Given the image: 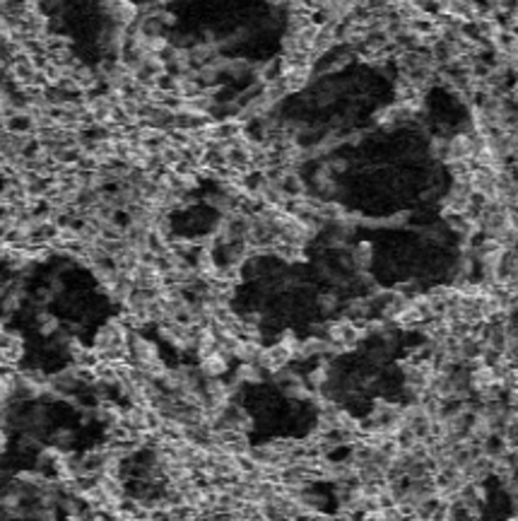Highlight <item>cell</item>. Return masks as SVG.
Returning a JSON list of instances; mask_svg holds the SVG:
<instances>
[{"instance_id":"cell-1","label":"cell","mask_w":518,"mask_h":521,"mask_svg":"<svg viewBox=\"0 0 518 521\" xmlns=\"http://www.w3.org/2000/svg\"><path fill=\"white\" fill-rule=\"evenodd\" d=\"M292 360H294L292 352L287 350L285 345L275 343L270 347H263V355H260L258 367H263L265 372H275V369H280V367H287Z\"/></svg>"},{"instance_id":"cell-2","label":"cell","mask_w":518,"mask_h":521,"mask_svg":"<svg viewBox=\"0 0 518 521\" xmlns=\"http://www.w3.org/2000/svg\"><path fill=\"white\" fill-rule=\"evenodd\" d=\"M458 160H472L470 133H456L454 138H446V162Z\"/></svg>"},{"instance_id":"cell-3","label":"cell","mask_w":518,"mask_h":521,"mask_svg":"<svg viewBox=\"0 0 518 521\" xmlns=\"http://www.w3.org/2000/svg\"><path fill=\"white\" fill-rule=\"evenodd\" d=\"M260 355H263V345H260V340H253V338H241L237 350H234V357H237L239 362H244V365H258Z\"/></svg>"},{"instance_id":"cell-4","label":"cell","mask_w":518,"mask_h":521,"mask_svg":"<svg viewBox=\"0 0 518 521\" xmlns=\"http://www.w3.org/2000/svg\"><path fill=\"white\" fill-rule=\"evenodd\" d=\"M198 369L205 379H222L225 377V372L229 369V360L227 357H222L220 352H212V355H207V357H200Z\"/></svg>"},{"instance_id":"cell-5","label":"cell","mask_w":518,"mask_h":521,"mask_svg":"<svg viewBox=\"0 0 518 521\" xmlns=\"http://www.w3.org/2000/svg\"><path fill=\"white\" fill-rule=\"evenodd\" d=\"M350 260H352V265L359 270V273H367L369 265L374 263V246L369 242H359L357 246L352 249Z\"/></svg>"},{"instance_id":"cell-6","label":"cell","mask_w":518,"mask_h":521,"mask_svg":"<svg viewBox=\"0 0 518 521\" xmlns=\"http://www.w3.org/2000/svg\"><path fill=\"white\" fill-rule=\"evenodd\" d=\"M270 372H265L263 367H258V365H244L241 362V367L237 369V374H234V379H237L239 384H248V387H255V384H260L263 382L265 377H268Z\"/></svg>"},{"instance_id":"cell-7","label":"cell","mask_w":518,"mask_h":521,"mask_svg":"<svg viewBox=\"0 0 518 521\" xmlns=\"http://www.w3.org/2000/svg\"><path fill=\"white\" fill-rule=\"evenodd\" d=\"M328 382H330V367H328V362H323V365L314 367V369H311V372L307 374V379H304V384H307V387H309L311 391L323 389Z\"/></svg>"},{"instance_id":"cell-8","label":"cell","mask_w":518,"mask_h":521,"mask_svg":"<svg viewBox=\"0 0 518 521\" xmlns=\"http://www.w3.org/2000/svg\"><path fill=\"white\" fill-rule=\"evenodd\" d=\"M335 427L342 432H350V434H359V417L350 412L347 408H340L337 410V417H335Z\"/></svg>"},{"instance_id":"cell-9","label":"cell","mask_w":518,"mask_h":521,"mask_svg":"<svg viewBox=\"0 0 518 521\" xmlns=\"http://www.w3.org/2000/svg\"><path fill=\"white\" fill-rule=\"evenodd\" d=\"M337 307H340V297H337V292H321L318 295V309L323 314L337 312Z\"/></svg>"},{"instance_id":"cell-10","label":"cell","mask_w":518,"mask_h":521,"mask_svg":"<svg viewBox=\"0 0 518 521\" xmlns=\"http://www.w3.org/2000/svg\"><path fill=\"white\" fill-rule=\"evenodd\" d=\"M39 331L41 333H56L58 331V321H56V317H51V314H41L39 317Z\"/></svg>"}]
</instances>
